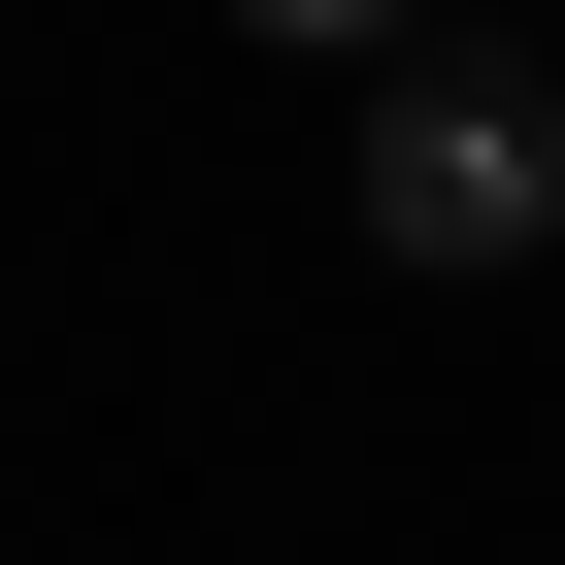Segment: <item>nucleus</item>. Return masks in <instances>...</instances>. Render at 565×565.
Segmentation results:
<instances>
[{
  "label": "nucleus",
  "mask_w": 565,
  "mask_h": 565,
  "mask_svg": "<svg viewBox=\"0 0 565 565\" xmlns=\"http://www.w3.org/2000/svg\"><path fill=\"white\" fill-rule=\"evenodd\" d=\"M366 233H399V266H532V233H565V100H532V67H399V100H366Z\"/></svg>",
  "instance_id": "f257e3e1"
},
{
  "label": "nucleus",
  "mask_w": 565,
  "mask_h": 565,
  "mask_svg": "<svg viewBox=\"0 0 565 565\" xmlns=\"http://www.w3.org/2000/svg\"><path fill=\"white\" fill-rule=\"evenodd\" d=\"M233 34H300V67H399V0H233Z\"/></svg>",
  "instance_id": "f03ea898"
}]
</instances>
